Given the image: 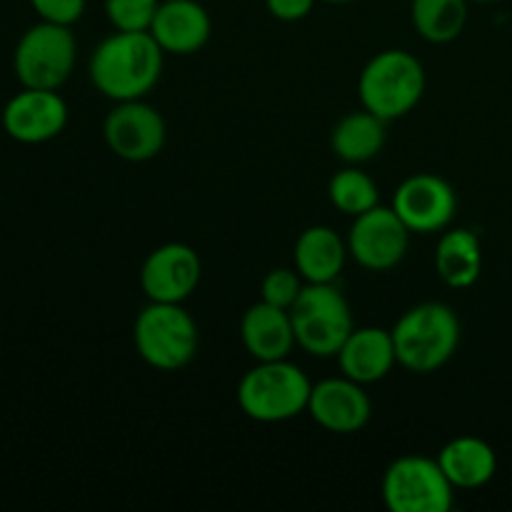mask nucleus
Wrapping results in <instances>:
<instances>
[{
	"label": "nucleus",
	"mask_w": 512,
	"mask_h": 512,
	"mask_svg": "<svg viewBox=\"0 0 512 512\" xmlns=\"http://www.w3.org/2000/svg\"><path fill=\"white\" fill-rule=\"evenodd\" d=\"M393 210L410 233H443L458 213V193L440 175L415 173L395 190Z\"/></svg>",
	"instance_id": "obj_11"
},
{
	"label": "nucleus",
	"mask_w": 512,
	"mask_h": 512,
	"mask_svg": "<svg viewBox=\"0 0 512 512\" xmlns=\"http://www.w3.org/2000/svg\"><path fill=\"white\" fill-rule=\"evenodd\" d=\"M78 58V43L70 25L40 20L15 45L13 68L23 88L58 90L70 78Z\"/></svg>",
	"instance_id": "obj_7"
},
{
	"label": "nucleus",
	"mask_w": 512,
	"mask_h": 512,
	"mask_svg": "<svg viewBox=\"0 0 512 512\" xmlns=\"http://www.w3.org/2000/svg\"><path fill=\"white\" fill-rule=\"evenodd\" d=\"M163 58L165 50L148 30L145 33L115 30L113 35L100 40L90 55V83L115 103L140 100L158 85Z\"/></svg>",
	"instance_id": "obj_1"
},
{
	"label": "nucleus",
	"mask_w": 512,
	"mask_h": 512,
	"mask_svg": "<svg viewBox=\"0 0 512 512\" xmlns=\"http://www.w3.org/2000/svg\"><path fill=\"white\" fill-rule=\"evenodd\" d=\"M398 365L418 375L435 373L450 363L460 345V320L450 305L420 303L393 325Z\"/></svg>",
	"instance_id": "obj_2"
},
{
	"label": "nucleus",
	"mask_w": 512,
	"mask_h": 512,
	"mask_svg": "<svg viewBox=\"0 0 512 512\" xmlns=\"http://www.w3.org/2000/svg\"><path fill=\"white\" fill-rule=\"evenodd\" d=\"M68 125V105L58 90L23 88L3 108V130L25 145H40L58 138Z\"/></svg>",
	"instance_id": "obj_13"
},
{
	"label": "nucleus",
	"mask_w": 512,
	"mask_h": 512,
	"mask_svg": "<svg viewBox=\"0 0 512 512\" xmlns=\"http://www.w3.org/2000/svg\"><path fill=\"white\" fill-rule=\"evenodd\" d=\"M40 20L58 25H73L83 18L88 0H30Z\"/></svg>",
	"instance_id": "obj_26"
},
{
	"label": "nucleus",
	"mask_w": 512,
	"mask_h": 512,
	"mask_svg": "<svg viewBox=\"0 0 512 512\" xmlns=\"http://www.w3.org/2000/svg\"><path fill=\"white\" fill-rule=\"evenodd\" d=\"M148 33L165 53L193 55L208 45L213 20L198 0H160Z\"/></svg>",
	"instance_id": "obj_15"
},
{
	"label": "nucleus",
	"mask_w": 512,
	"mask_h": 512,
	"mask_svg": "<svg viewBox=\"0 0 512 512\" xmlns=\"http://www.w3.org/2000/svg\"><path fill=\"white\" fill-rule=\"evenodd\" d=\"M438 463L455 490L485 488L498 473V455L493 445L475 435H458L443 445Z\"/></svg>",
	"instance_id": "obj_18"
},
{
	"label": "nucleus",
	"mask_w": 512,
	"mask_h": 512,
	"mask_svg": "<svg viewBox=\"0 0 512 512\" xmlns=\"http://www.w3.org/2000/svg\"><path fill=\"white\" fill-rule=\"evenodd\" d=\"M313 383L298 365L285 360H263L238 383V405L255 423H285L308 413Z\"/></svg>",
	"instance_id": "obj_3"
},
{
	"label": "nucleus",
	"mask_w": 512,
	"mask_h": 512,
	"mask_svg": "<svg viewBox=\"0 0 512 512\" xmlns=\"http://www.w3.org/2000/svg\"><path fill=\"white\" fill-rule=\"evenodd\" d=\"M295 343L313 358H338L355 330L353 310L335 283H305L290 308Z\"/></svg>",
	"instance_id": "obj_6"
},
{
	"label": "nucleus",
	"mask_w": 512,
	"mask_h": 512,
	"mask_svg": "<svg viewBox=\"0 0 512 512\" xmlns=\"http://www.w3.org/2000/svg\"><path fill=\"white\" fill-rule=\"evenodd\" d=\"M103 138L110 153L128 163H148L158 158L168 140V125L158 108L140 100L115 103L103 123Z\"/></svg>",
	"instance_id": "obj_9"
},
{
	"label": "nucleus",
	"mask_w": 512,
	"mask_h": 512,
	"mask_svg": "<svg viewBox=\"0 0 512 512\" xmlns=\"http://www.w3.org/2000/svg\"><path fill=\"white\" fill-rule=\"evenodd\" d=\"M320 3H330V5H345V3H353V0H320Z\"/></svg>",
	"instance_id": "obj_28"
},
{
	"label": "nucleus",
	"mask_w": 512,
	"mask_h": 512,
	"mask_svg": "<svg viewBox=\"0 0 512 512\" xmlns=\"http://www.w3.org/2000/svg\"><path fill=\"white\" fill-rule=\"evenodd\" d=\"M133 343L150 368L173 373L193 363L198 355V323L183 308V303H150L148 300V305L135 318Z\"/></svg>",
	"instance_id": "obj_5"
},
{
	"label": "nucleus",
	"mask_w": 512,
	"mask_h": 512,
	"mask_svg": "<svg viewBox=\"0 0 512 512\" xmlns=\"http://www.w3.org/2000/svg\"><path fill=\"white\" fill-rule=\"evenodd\" d=\"M308 415L328 433L353 435L370 423L373 403L365 393V385L355 383L348 375H340V378L320 380L313 385Z\"/></svg>",
	"instance_id": "obj_14"
},
{
	"label": "nucleus",
	"mask_w": 512,
	"mask_h": 512,
	"mask_svg": "<svg viewBox=\"0 0 512 512\" xmlns=\"http://www.w3.org/2000/svg\"><path fill=\"white\" fill-rule=\"evenodd\" d=\"M348 240L330 225H310L295 243V270L305 283H335L348 260Z\"/></svg>",
	"instance_id": "obj_19"
},
{
	"label": "nucleus",
	"mask_w": 512,
	"mask_h": 512,
	"mask_svg": "<svg viewBox=\"0 0 512 512\" xmlns=\"http://www.w3.org/2000/svg\"><path fill=\"white\" fill-rule=\"evenodd\" d=\"M160 0H105L110 25L123 33H145L153 25Z\"/></svg>",
	"instance_id": "obj_24"
},
{
	"label": "nucleus",
	"mask_w": 512,
	"mask_h": 512,
	"mask_svg": "<svg viewBox=\"0 0 512 512\" xmlns=\"http://www.w3.org/2000/svg\"><path fill=\"white\" fill-rule=\"evenodd\" d=\"M385 120L373 115L370 110H355L343 115L330 133V148L335 158L348 165H363L378 158L385 148Z\"/></svg>",
	"instance_id": "obj_20"
},
{
	"label": "nucleus",
	"mask_w": 512,
	"mask_h": 512,
	"mask_svg": "<svg viewBox=\"0 0 512 512\" xmlns=\"http://www.w3.org/2000/svg\"><path fill=\"white\" fill-rule=\"evenodd\" d=\"M383 500L393 512H448L455 488L438 458L403 455L383 475Z\"/></svg>",
	"instance_id": "obj_8"
},
{
	"label": "nucleus",
	"mask_w": 512,
	"mask_h": 512,
	"mask_svg": "<svg viewBox=\"0 0 512 512\" xmlns=\"http://www.w3.org/2000/svg\"><path fill=\"white\" fill-rule=\"evenodd\" d=\"M303 288H305V280L298 270L275 268L263 278V285H260V300H265V303L270 305H278V308L290 310Z\"/></svg>",
	"instance_id": "obj_25"
},
{
	"label": "nucleus",
	"mask_w": 512,
	"mask_h": 512,
	"mask_svg": "<svg viewBox=\"0 0 512 512\" xmlns=\"http://www.w3.org/2000/svg\"><path fill=\"white\" fill-rule=\"evenodd\" d=\"M468 5L470 0H413L410 20L428 43H453L468 25Z\"/></svg>",
	"instance_id": "obj_22"
},
{
	"label": "nucleus",
	"mask_w": 512,
	"mask_h": 512,
	"mask_svg": "<svg viewBox=\"0 0 512 512\" xmlns=\"http://www.w3.org/2000/svg\"><path fill=\"white\" fill-rule=\"evenodd\" d=\"M410 230L398 213L385 205H375L368 213L353 218L348 233V253L360 268L385 273L403 263L410 248Z\"/></svg>",
	"instance_id": "obj_10"
},
{
	"label": "nucleus",
	"mask_w": 512,
	"mask_h": 512,
	"mask_svg": "<svg viewBox=\"0 0 512 512\" xmlns=\"http://www.w3.org/2000/svg\"><path fill=\"white\" fill-rule=\"evenodd\" d=\"M328 198L340 213L358 218V215L380 205V190L378 183L368 173H363L358 165H348L330 178Z\"/></svg>",
	"instance_id": "obj_23"
},
{
	"label": "nucleus",
	"mask_w": 512,
	"mask_h": 512,
	"mask_svg": "<svg viewBox=\"0 0 512 512\" xmlns=\"http://www.w3.org/2000/svg\"><path fill=\"white\" fill-rule=\"evenodd\" d=\"M203 263L185 243H165L150 250L140 268V288L150 303H185L198 290Z\"/></svg>",
	"instance_id": "obj_12"
},
{
	"label": "nucleus",
	"mask_w": 512,
	"mask_h": 512,
	"mask_svg": "<svg viewBox=\"0 0 512 512\" xmlns=\"http://www.w3.org/2000/svg\"><path fill=\"white\" fill-rule=\"evenodd\" d=\"M435 270L448 288L463 290L478 283L483 273L480 238L468 228L445 230L435 248Z\"/></svg>",
	"instance_id": "obj_21"
},
{
	"label": "nucleus",
	"mask_w": 512,
	"mask_h": 512,
	"mask_svg": "<svg viewBox=\"0 0 512 512\" xmlns=\"http://www.w3.org/2000/svg\"><path fill=\"white\" fill-rule=\"evenodd\" d=\"M318 0H265V8L275 20L283 23H298V20L308 18L313 13Z\"/></svg>",
	"instance_id": "obj_27"
},
{
	"label": "nucleus",
	"mask_w": 512,
	"mask_h": 512,
	"mask_svg": "<svg viewBox=\"0 0 512 512\" xmlns=\"http://www.w3.org/2000/svg\"><path fill=\"white\" fill-rule=\"evenodd\" d=\"M425 68L413 53L390 48L368 60L358 80V95L365 110L385 123L408 115L425 95Z\"/></svg>",
	"instance_id": "obj_4"
},
{
	"label": "nucleus",
	"mask_w": 512,
	"mask_h": 512,
	"mask_svg": "<svg viewBox=\"0 0 512 512\" xmlns=\"http://www.w3.org/2000/svg\"><path fill=\"white\" fill-rule=\"evenodd\" d=\"M338 365L343 375H348L355 383H380L398 365L393 333L385 328H373V325L355 328L340 348Z\"/></svg>",
	"instance_id": "obj_16"
},
{
	"label": "nucleus",
	"mask_w": 512,
	"mask_h": 512,
	"mask_svg": "<svg viewBox=\"0 0 512 512\" xmlns=\"http://www.w3.org/2000/svg\"><path fill=\"white\" fill-rule=\"evenodd\" d=\"M470 3H498V0H470Z\"/></svg>",
	"instance_id": "obj_29"
},
{
	"label": "nucleus",
	"mask_w": 512,
	"mask_h": 512,
	"mask_svg": "<svg viewBox=\"0 0 512 512\" xmlns=\"http://www.w3.org/2000/svg\"><path fill=\"white\" fill-rule=\"evenodd\" d=\"M240 340L255 363L263 360H285L295 343L293 320L290 310L270 305L265 300L250 305L240 320Z\"/></svg>",
	"instance_id": "obj_17"
}]
</instances>
